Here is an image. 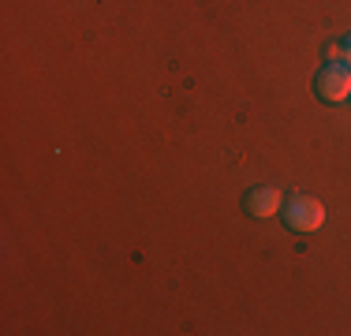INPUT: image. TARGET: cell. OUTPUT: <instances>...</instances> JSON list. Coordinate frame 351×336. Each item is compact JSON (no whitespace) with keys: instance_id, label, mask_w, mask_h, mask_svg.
<instances>
[{"instance_id":"6da1fadb","label":"cell","mask_w":351,"mask_h":336,"mask_svg":"<svg viewBox=\"0 0 351 336\" xmlns=\"http://www.w3.org/2000/svg\"><path fill=\"white\" fill-rule=\"evenodd\" d=\"M280 217L291 232H317L325 224V206L311 195H291L280 206Z\"/></svg>"},{"instance_id":"7a4b0ae2","label":"cell","mask_w":351,"mask_h":336,"mask_svg":"<svg viewBox=\"0 0 351 336\" xmlns=\"http://www.w3.org/2000/svg\"><path fill=\"white\" fill-rule=\"evenodd\" d=\"M314 94L322 101H329V105H337V101H348L351 97V67L348 64H325L322 71H317L314 79Z\"/></svg>"},{"instance_id":"3957f363","label":"cell","mask_w":351,"mask_h":336,"mask_svg":"<svg viewBox=\"0 0 351 336\" xmlns=\"http://www.w3.org/2000/svg\"><path fill=\"white\" fill-rule=\"evenodd\" d=\"M280 206H284V195H280L277 187H250L247 198H243V209H247L250 217H258V221L280 213Z\"/></svg>"},{"instance_id":"277c9868","label":"cell","mask_w":351,"mask_h":336,"mask_svg":"<svg viewBox=\"0 0 351 336\" xmlns=\"http://www.w3.org/2000/svg\"><path fill=\"white\" fill-rule=\"evenodd\" d=\"M344 64H348V67H351V38H348V41H344Z\"/></svg>"}]
</instances>
